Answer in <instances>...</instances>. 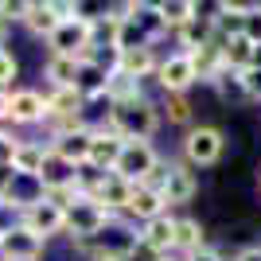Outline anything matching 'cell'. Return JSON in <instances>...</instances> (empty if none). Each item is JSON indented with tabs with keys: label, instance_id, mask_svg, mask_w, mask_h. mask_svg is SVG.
Masks as SVG:
<instances>
[{
	"label": "cell",
	"instance_id": "cell-1",
	"mask_svg": "<svg viewBox=\"0 0 261 261\" xmlns=\"http://www.w3.org/2000/svg\"><path fill=\"white\" fill-rule=\"evenodd\" d=\"M109 129L121 133L125 141H148L160 129V113L148 98L125 101V106H109Z\"/></svg>",
	"mask_w": 261,
	"mask_h": 261
},
{
	"label": "cell",
	"instance_id": "cell-2",
	"mask_svg": "<svg viewBox=\"0 0 261 261\" xmlns=\"http://www.w3.org/2000/svg\"><path fill=\"white\" fill-rule=\"evenodd\" d=\"M156 168H160V156H156V148L148 141H125L117 164H113V175H121L125 184L137 187V184H148Z\"/></svg>",
	"mask_w": 261,
	"mask_h": 261
},
{
	"label": "cell",
	"instance_id": "cell-3",
	"mask_svg": "<svg viewBox=\"0 0 261 261\" xmlns=\"http://www.w3.org/2000/svg\"><path fill=\"white\" fill-rule=\"evenodd\" d=\"M63 215H66V234H70V238H98L101 230L113 222V211H106L101 203H94L90 195L74 199Z\"/></svg>",
	"mask_w": 261,
	"mask_h": 261
},
{
	"label": "cell",
	"instance_id": "cell-4",
	"mask_svg": "<svg viewBox=\"0 0 261 261\" xmlns=\"http://www.w3.org/2000/svg\"><path fill=\"white\" fill-rule=\"evenodd\" d=\"M222 148H226V141H222V129H215V125L187 129V137H184V160L195 164V168H211L222 156Z\"/></svg>",
	"mask_w": 261,
	"mask_h": 261
},
{
	"label": "cell",
	"instance_id": "cell-5",
	"mask_svg": "<svg viewBox=\"0 0 261 261\" xmlns=\"http://www.w3.org/2000/svg\"><path fill=\"white\" fill-rule=\"evenodd\" d=\"M20 226L47 242L51 234H63V230H66V215L55 207V203H47V199L39 195V199H32V203L20 211Z\"/></svg>",
	"mask_w": 261,
	"mask_h": 261
},
{
	"label": "cell",
	"instance_id": "cell-6",
	"mask_svg": "<svg viewBox=\"0 0 261 261\" xmlns=\"http://www.w3.org/2000/svg\"><path fill=\"white\" fill-rule=\"evenodd\" d=\"M156 82H160L164 94H187V90L199 82L195 66H191V55H187V51L168 55V59L156 66Z\"/></svg>",
	"mask_w": 261,
	"mask_h": 261
},
{
	"label": "cell",
	"instance_id": "cell-7",
	"mask_svg": "<svg viewBox=\"0 0 261 261\" xmlns=\"http://www.w3.org/2000/svg\"><path fill=\"white\" fill-rule=\"evenodd\" d=\"M90 144H94V129L78 125V129L55 133V141H51V152L59 156V160L74 164V168H86V164H90Z\"/></svg>",
	"mask_w": 261,
	"mask_h": 261
},
{
	"label": "cell",
	"instance_id": "cell-8",
	"mask_svg": "<svg viewBox=\"0 0 261 261\" xmlns=\"http://www.w3.org/2000/svg\"><path fill=\"white\" fill-rule=\"evenodd\" d=\"M43 246H47V242L35 238L32 230H23L20 222L0 230V250H4L8 261H39V257H43Z\"/></svg>",
	"mask_w": 261,
	"mask_h": 261
},
{
	"label": "cell",
	"instance_id": "cell-9",
	"mask_svg": "<svg viewBox=\"0 0 261 261\" xmlns=\"http://www.w3.org/2000/svg\"><path fill=\"white\" fill-rule=\"evenodd\" d=\"M195 191H199L195 172L187 164H168V175H164V187H160L164 207H184V203L195 199Z\"/></svg>",
	"mask_w": 261,
	"mask_h": 261
},
{
	"label": "cell",
	"instance_id": "cell-10",
	"mask_svg": "<svg viewBox=\"0 0 261 261\" xmlns=\"http://www.w3.org/2000/svg\"><path fill=\"white\" fill-rule=\"evenodd\" d=\"M47 117V98L35 90H16L8 94V121L12 125H35Z\"/></svg>",
	"mask_w": 261,
	"mask_h": 261
},
{
	"label": "cell",
	"instance_id": "cell-11",
	"mask_svg": "<svg viewBox=\"0 0 261 261\" xmlns=\"http://www.w3.org/2000/svg\"><path fill=\"white\" fill-rule=\"evenodd\" d=\"M121 148H125V137L113 129H98L94 133V144H90V164L94 172H113V164H117Z\"/></svg>",
	"mask_w": 261,
	"mask_h": 261
},
{
	"label": "cell",
	"instance_id": "cell-12",
	"mask_svg": "<svg viewBox=\"0 0 261 261\" xmlns=\"http://www.w3.org/2000/svg\"><path fill=\"white\" fill-rule=\"evenodd\" d=\"M141 246L152 250L156 257H168V253L175 250V218L160 215V218H152V222H144L141 226Z\"/></svg>",
	"mask_w": 261,
	"mask_h": 261
},
{
	"label": "cell",
	"instance_id": "cell-13",
	"mask_svg": "<svg viewBox=\"0 0 261 261\" xmlns=\"http://www.w3.org/2000/svg\"><path fill=\"white\" fill-rule=\"evenodd\" d=\"M156 51L152 47H133V51H117V63H113V70L125 78H133V82H141V78L156 74Z\"/></svg>",
	"mask_w": 261,
	"mask_h": 261
},
{
	"label": "cell",
	"instance_id": "cell-14",
	"mask_svg": "<svg viewBox=\"0 0 261 261\" xmlns=\"http://www.w3.org/2000/svg\"><path fill=\"white\" fill-rule=\"evenodd\" d=\"M218 47H222V63H226V70H246V66H253L257 63V47L261 43H253L250 35L242 32V35H230V39H218Z\"/></svg>",
	"mask_w": 261,
	"mask_h": 261
},
{
	"label": "cell",
	"instance_id": "cell-15",
	"mask_svg": "<svg viewBox=\"0 0 261 261\" xmlns=\"http://www.w3.org/2000/svg\"><path fill=\"white\" fill-rule=\"evenodd\" d=\"M125 215H133L137 222H152V218H160V215H168V207H164V195L156 191V187H144V184H137L133 187V199H129V207H125Z\"/></svg>",
	"mask_w": 261,
	"mask_h": 261
},
{
	"label": "cell",
	"instance_id": "cell-16",
	"mask_svg": "<svg viewBox=\"0 0 261 261\" xmlns=\"http://www.w3.org/2000/svg\"><path fill=\"white\" fill-rule=\"evenodd\" d=\"M23 28H28V32L32 35H39V39H51L55 35V28H59V16H55V4L51 0H32V4H28V8H23Z\"/></svg>",
	"mask_w": 261,
	"mask_h": 261
},
{
	"label": "cell",
	"instance_id": "cell-17",
	"mask_svg": "<svg viewBox=\"0 0 261 261\" xmlns=\"http://www.w3.org/2000/svg\"><path fill=\"white\" fill-rule=\"evenodd\" d=\"M39 187L43 191H59V187H78V168L74 164L59 160L55 152H47L43 172H39Z\"/></svg>",
	"mask_w": 261,
	"mask_h": 261
},
{
	"label": "cell",
	"instance_id": "cell-18",
	"mask_svg": "<svg viewBox=\"0 0 261 261\" xmlns=\"http://www.w3.org/2000/svg\"><path fill=\"white\" fill-rule=\"evenodd\" d=\"M86 98H82V90L78 86H63L55 90L51 98H47V117H59V121H78Z\"/></svg>",
	"mask_w": 261,
	"mask_h": 261
},
{
	"label": "cell",
	"instance_id": "cell-19",
	"mask_svg": "<svg viewBox=\"0 0 261 261\" xmlns=\"http://www.w3.org/2000/svg\"><path fill=\"white\" fill-rule=\"evenodd\" d=\"M47 152H51V148H43V144H35V141H20V152H16V160H12L16 175H23V179H35V184H39V172H43Z\"/></svg>",
	"mask_w": 261,
	"mask_h": 261
},
{
	"label": "cell",
	"instance_id": "cell-20",
	"mask_svg": "<svg viewBox=\"0 0 261 261\" xmlns=\"http://www.w3.org/2000/svg\"><path fill=\"white\" fill-rule=\"evenodd\" d=\"M156 16H160L164 32H179L184 23H191L199 16V8L191 0H160V4H156Z\"/></svg>",
	"mask_w": 261,
	"mask_h": 261
},
{
	"label": "cell",
	"instance_id": "cell-21",
	"mask_svg": "<svg viewBox=\"0 0 261 261\" xmlns=\"http://www.w3.org/2000/svg\"><path fill=\"white\" fill-rule=\"evenodd\" d=\"M199 250H207V246H203V226H199L195 218H175V250L172 253L191 257V253H199Z\"/></svg>",
	"mask_w": 261,
	"mask_h": 261
},
{
	"label": "cell",
	"instance_id": "cell-22",
	"mask_svg": "<svg viewBox=\"0 0 261 261\" xmlns=\"http://www.w3.org/2000/svg\"><path fill=\"white\" fill-rule=\"evenodd\" d=\"M78 74H82V59H70V55H51L47 59V78L55 82V90L78 86Z\"/></svg>",
	"mask_w": 261,
	"mask_h": 261
},
{
	"label": "cell",
	"instance_id": "cell-23",
	"mask_svg": "<svg viewBox=\"0 0 261 261\" xmlns=\"http://www.w3.org/2000/svg\"><path fill=\"white\" fill-rule=\"evenodd\" d=\"M164 113H168L172 125H187V121H191V101H187V94H168V98H164Z\"/></svg>",
	"mask_w": 261,
	"mask_h": 261
},
{
	"label": "cell",
	"instance_id": "cell-24",
	"mask_svg": "<svg viewBox=\"0 0 261 261\" xmlns=\"http://www.w3.org/2000/svg\"><path fill=\"white\" fill-rule=\"evenodd\" d=\"M238 82H242V94L253 101H261V63L246 66V70H238Z\"/></svg>",
	"mask_w": 261,
	"mask_h": 261
},
{
	"label": "cell",
	"instance_id": "cell-25",
	"mask_svg": "<svg viewBox=\"0 0 261 261\" xmlns=\"http://www.w3.org/2000/svg\"><path fill=\"white\" fill-rule=\"evenodd\" d=\"M16 74H20V63H16V55L0 47V90L8 86V82H12V78H16Z\"/></svg>",
	"mask_w": 261,
	"mask_h": 261
},
{
	"label": "cell",
	"instance_id": "cell-26",
	"mask_svg": "<svg viewBox=\"0 0 261 261\" xmlns=\"http://www.w3.org/2000/svg\"><path fill=\"white\" fill-rule=\"evenodd\" d=\"M16 179H20V175H16V168H12V164H0V203H4V199H12Z\"/></svg>",
	"mask_w": 261,
	"mask_h": 261
},
{
	"label": "cell",
	"instance_id": "cell-27",
	"mask_svg": "<svg viewBox=\"0 0 261 261\" xmlns=\"http://www.w3.org/2000/svg\"><path fill=\"white\" fill-rule=\"evenodd\" d=\"M20 152V141L12 137V133H0V164H12Z\"/></svg>",
	"mask_w": 261,
	"mask_h": 261
},
{
	"label": "cell",
	"instance_id": "cell-28",
	"mask_svg": "<svg viewBox=\"0 0 261 261\" xmlns=\"http://www.w3.org/2000/svg\"><path fill=\"white\" fill-rule=\"evenodd\" d=\"M234 261H261V246H246V250H242Z\"/></svg>",
	"mask_w": 261,
	"mask_h": 261
},
{
	"label": "cell",
	"instance_id": "cell-29",
	"mask_svg": "<svg viewBox=\"0 0 261 261\" xmlns=\"http://www.w3.org/2000/svg\"><path fill=\"white\" fill-rule=\"evenodd\" d=\"M187 261H222V257H218L215 250H199V253H191Z\"/></svg>",
	"mask_w": 261,
	"mask_h": 261
},
{
	"label": "cell",
	"instance_id": "cell-30",
	"mask_svg": "<svg viewBox=\"0 0 261 261\" xmlns=\"http://www.w3.org/2000/svg\"><path fill=\"white\" fill-rule=\"evenodd\" d=\"M8 117V90H0V121Z\"/></svg>",
	"mask_w": 261,
	"mask_h": 261
},
{
	"label": "cell",
	"instance_id": "cell-31",
	"mask_svg": "<svg viewBox=\"0 0 261 261\" xmlns=\"http://www.w3.org/2000/svg\"><path fill=\"white\" fill-rule=\"evenodd\" d=\"M94 261H121V253H109V250H106V253H98Z\"/></svg>",
	"mask_w": 261,
	"mask_h": 261
},
{
	"label": "cell",
	"instance_id": "cell-32",
	"mask_svg": "<svg viewBox=\"0 0 261 261\" xmlns=\"http://www.w3.org/2000/svg\"><path fill=\"white\" fill-rule=\"evenodd\" d=\"M152 261H172V257H152Z\"/></svg>",
	"mask_w": 261,
	"mask_h": 261
},
{
	"label": "cell",
	"instance_id": "cell-33",
	"mask_svg": "<svg viewBox=\"0 0 261 261\" xmlns=\"http://www.w3.org/2000/svg\"><path fill=\"white\" fill-rule=\"evenodd\" d=\"M0 261H8V257H4V250H0Z\"/></svg>",
	"mask_w": 261,
	"mask_h": 261
}]
</instances>
